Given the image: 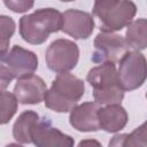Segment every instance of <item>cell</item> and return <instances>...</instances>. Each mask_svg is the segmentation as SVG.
<instances>
[{"instance_id": "1", "label": "cell", "mask_w": 147, "mask_h": 147, "mask_svg": "<svg viewBox=\"0 0 147 147\" xmlns=\"http://www.w3.org/2000/svg\"><path fill=\"white\" fill-rule=\"evenodd\" d=\"M62 13L54 8L37 9L32 14L20 18V34L22 39L31 45L44 44L51 33L62 29Z\"/></svg>"}, {"instance_id": "2", "label": "cell", "mask_w": 147, "mask_h": 147, "mask_svg": "<svg viewBox=\"0 0 147 147\" xmlns=\"http://www.w3.org/2000/svg\"><path fill=\"white\" fill-rule=\"evenodd\" d=\"M85 93V84L83 79L74 76L70 72L57 74L47 90L44 102L45 107L55 113H68Z\"/></svg>"}, {"instance_id": "3", "label": "cell", "mask_w": 147, "mask_h": 147, "mask_svg": "<svg viewBox=\"0 0 147 147\" xmlns=\"http://www.w3.org/2000/svg\"><path fill=\"white\" fill-rule=\"evenodd\" d=\"M86 80L93 87L94 102L99 106L121 105L123 101L124 91L118 85L115 63H102L92 68Z\"/></svg>"}, {"instance_id": "4", "label": "cell", "mask_w": 147, "mask_h": 147, "mask_svg": "<svg viewBox=\"0 0 147 147\" xmlns=\"http://www.w3.org/2000/svg\"><path fill=\"white\" fill-rule=\"evenodd\" d=\"M136 13V3L125 0H101L93 6V14L100 20L102 32L121 31L132 22Z\"/></svg>"}, {"instance_id": "5", "label": "cell", "mask_w": 147, "mask_h": 147, "mask_svg": "<svg viewBox=\"0 0 147 147\" xmlns=\"http://www.w3.org/2000/svg\"><path fill=\"white\" fill-rule=\"evenodd\" d=\"M146 59L142 53L137 51L126 52L119 60L117 79L124 92L141 87L146 80Z\"/></svg>"}, {"instance_id": "6", "label": "cell", "mask_w": 147, "mask_h": 147, "mask_svg": "<svg viewBox=\"0 0 147 147\" xmlns=\"http://www.w3.org/2000/svg\"><path fill=\"white\" fill-rule=\"evenodd\" d=\"M79 60V48L76 42L69 39H56L51 42L45 53V61L52 71L65 74L72 70Z\"/></svg>"}, {"instance_id": "7", "label": "cell", "mask_w": 147, "mask_h": 147, "mask_svg": "<svg viewBox=\"0 0 147 147\" xmlns=\"http://www.w3.org/2000/svg\"><path fill=\"white\" fill-rule=\"evenodd\" d=\"M129 52L124 38L117 33L100 31L94 39L92 61L95 63H116Z\"/></svg>"}, {"instance_id": "8", "label": "cell", "mask_w": 147, "mask_h": 147, "mask_svg": "<svg viewBox=\"0 0 147 147\" xmlns=\"http://www.w3.org/2000/svg\"><path fill=\"white\" fill-rule=\"evenodd\" d=\"M10 71L14 78L21 79L33 75L38 68L37 55L26 48L14 45L11 49L0 60Z\"/></svg>"}, {"instance_id": "9", "label": "cell", "mask_w": 147, "mask_h": 147, "mask_svg": "<svg viewBox=\"0 0 147 147\" xmlns=\"http://www.w3.org/2000/svg\"><path fill=\"white\" fill-rule=\"evenodd\" d=\"M44 119L39 121L32 130L31 141L36 147H74L72 137L54 127L48 119Z\"/></svg>"}, {"instance_id": "10", "label": "cell", "mask_w": 147, "mask_h": 147, "mask_svg": "<svg viewBox=\"0 0 147 147\" xmlns=\"http://www.w3.org/2000/svg\"><path fill=\"white\" fill-rule=\"evenodd\" d=\"M62 31L74 39H87L95 26L93 16L79 9H67L62 13Z\"/></svg>"}, {"instance_id": "11", "label": "cell", "mask_w": 147, "mask_h": 147, "mask_svg": "<svg viewBox=\"0 0 147 147\" xmlns=\"http://www.w3.org/2000/svg\"><path fill=\"white\" fill-rule=\"evenodd\" d=\"M47 86L44 79L37 75H31L21 79L14 86V95L22 105H38L44 101Z\"/></svg>"}, {"instance_id": "12", "label": "cell", "mask_w": 147, "mask_h": 147, "mask_svg": "<svg viewBox=\"0 0 147 147\" xmlns=\"http://www.w3.org/2000/svg\"><path fill=\"white\" fill-rule=\"evenodd\" d=\"M99 105L92 101L75 106L70 110V125L80 132H94L100 130L98 121Z\"/></svg>"}, {"instance_id": "13", "label": "cell", "mask_w": 147, "mask_h": 147, "mask_svg": "<svg viewBox=\"0 0 147 147\" xmlns=\"http://www.w3.org/2000/svg\"><path fill=\"white\" fill-rule=\"evenodd\" d=\"M98 121L100 129L109 133H115L125 127L129 121V115L121 105H108L99 108Z\"/></svg>"}, {"instance_id": "14", "label": "cell", "mask_w": 147, "mask_h": 147, "mask_svg": "<svg viewBox=\"0 0 147 147\" xmlns=\"http://www.w3.org/2000/svg\"><path fill=\"white\" fill-rule=\"evenodd\" d=\"M39 121V115L33 110H25L20 114L13 125L14 139L21 144H31L32 130Z\"/></svg>"}, {"instance_id": "15", "label": "cell", "mask_w": 147, "mask_h": 147, "mask_svg": "<svg viewBox=\"0 0 147 147\" xmlns=\"http://www.w3.org/2000/svg\"><path fill=\"white\" fill-rule=\"evenodd\" d=\"M124 40L127 47L139 52L147 47V21L138 18L127 25Z\"/></svg>"}, {"instance_id": "16", "label": "cell", "mask_w": 147, "mask_h": 147, "mask_svg": "<svg viewBox=\"0 0 147 147\" xmlns=\"http://www.w3.org/2000/svg\"><path fill=\"white\" fill-rule=\"evenodd\" d=\"M146 137V123H142L131 133L115 134L110 139L108 147H147Z\"/></svg>"}, {"instance_id": "17", "label": "cell", "mask_w": 147, "mask_h": 147, "mask_svg": "<svg viewBox=\"0 0 147 147\" xmlns=\"http://www.w3.org/2000/svg\"><path fill=\"white\" fill-rule=\"evenodd\" d=\"M18 101L14 93L0 91V125L9 123L17 111Z\"/></svg>"}, {"instance_id": "18", "label": "cell", "mask_w": 147, "mask_h": 147, "mask_svg": "<svg viewBox=\"0 0 147 147\" xmlns=\"http://www.w3.org/2000/svg\"><path fill=\"white\" fill-rule=\"evenodd\" d=\"M15 21L7 15H0V60L8 53L9 42L15 33Z\"/></svg>"}, {"instance_id": "19", "label": "cell", "mask_w": 147, "mask_h": 147, "mask_svg": "<svg viewBox=\"0 0 147 147\" xmlns=\"http://www.w3.org/2000/svg\"><path fill=\"white\" fill-rule=\"evenodd\" d=\"M6 7H8L10 10L15 11V13H24L29 9H31L34 5L33 1H24V0H20V1H5L3 2Z\"/></svg>"}, {"instance_id": "20", "label": "cell", "mask_w": 147, "mask_h": 147, "mask_svg": "<svg viewBox=\"0 0 147 147\" xmlns=\"http://www.w3.org/2000/svg\"><path fill=\"white\" fill-rule=\"evenodd\" d=\"M14 79L10 71L7 69V67L0 62V91H6L10 82Z\"/></svg>"}, {"instance_id": "21", "label": "cell", "mask_w": 147, "mask_h": 147, "mask_svg": "<svg viewBox=\"0 0 147 147\" xmlns=\"http://www.w3.org/2000/svg\"><path fill=\"white\" fill-rule=\"evenodd\" d=\"M77 147H102V146L95 139H84V140L79 141Z\"/></svg>"}, {"instance_id": "22", "label": "cell", "mask_w": 147, "mask_h": 147, "mask_svg": "<svg viewBox=\"0 0 147 147\" xmlns=\"http://www.w3.org/2000/svg\"><path fill=\"white\" fill-rule=\"evenodd\" d=\"M6 147H24V146H22V145H20V144H15V142H13V144H8Z\"/></svg>"}]
</instances>
